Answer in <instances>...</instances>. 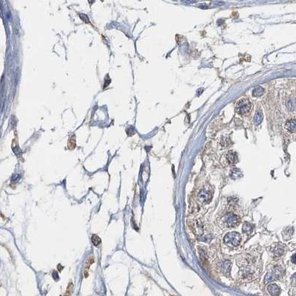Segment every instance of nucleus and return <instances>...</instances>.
<instances>
[{
  "label": "nucleus",
  "mask_w": 296,
  "mask_h": 296,
  "mask_svg": "<svg viewBox=\"0 0 296 296\" xmlns=\"http://www.w3.org/2000/svg\"><path fill=\"white\" fill-rule=\"evenodd\" d=\"M252 105L249 99H241L236 103L235 111L242 116H246L251 112Z\"/></svg>",
  "instance_id": "1"
},
{
  "label": "nucleus",
  "mask_w": 296,
  "mask_h": 296,
  "mask_svg": "<svg viewBox=\"0 0 296 296\" xmlns=\"http://www.w3.org/2000/svg\"><path fill=\"white\" fill-rule=\"evenodd\" d=\"M224 243L227 246L237 247L240 244L241 241V236L236 232H228L224 237Z\"/></svg>",
  "instance_id": "2"
},
{
  "label": "nucleus",
  "mask_w": 296,
  "mask_h": 296,
  "mask_svg": "<svg viewBox=\"0 0 296 296\" xmlns=\"http://www.w3.org/2000/svg\"><path fill=\"white\" fill-rule=\"evenodd\" d=\"M240 219L234 214H227L221 218V221L226 227H235L240 223Z\"/></svg>",
  "instance_id": "3"
},
{
  "label": "nucleus",
  "mask_w": 296,
  "mask_h": 296,
  "mask_svg": "<svg viewBox=\"0 0 296 296\" xmlns=\"http://www.w3.org/2000/svg\"><path fill=\"white\" fill-rule=\"evenodd\" d=\"M283 273H284V271L282 270V269L281 267H278V266H276V267L273 269V270H272V272L266 274V275L265 276L264 282L266 284V283L274 281L275 279L279 278L281 276H282Z\"/></svg>",
  "instance_id": "4"
},
{
  "label": "nucleus",
  "mask_w": 296,
  "mask_h": 296,
  "mask_svg": "<svg viewBox=\"0 0 296 296\" xmlns=\"http://www.w3.org/2000/svg\"><path fill=\"white\" fill-rule=\"evenodd\" d=\"M272 252L275 257H281L285 253V247L283 246L281 244H277L273 246Z\"/></svg>",
  "instance_id": "5"
},
{
  "label": "nucleus",
  "mask_w": 296,
  "mask_h": 296,
  "mask_svg": "<svg viewBox=\"0 0 296 296\" xmlns=\"http://www.w3.org/2000/svg\"><path fill=\"white\" fill-rule=\"evenodd\" d=\"M212 195L211 192L207 191V190H202L198 195V199L202 203H207L211 200Z\"/></svg>",
  "instance_id": "6"
},
{
  "label": "nucleus",
  "mask_w": 296,
  "mask_h": 296,
  "mask_svg": "<svg viewBox=\"0 0 296 296\" xmlns=\"http://www.w3.org/2000/svg\"><path fill=\"white\" fill-rule=\"evenodd\" d=\"M267 290L269 293L272 296H278L281 293V289L278 287V285L275 284L269 285L267 286Z\"/></svg>",
  "instance_id": "7"
},
{
  "label": "nucleus",
  "mask_w": 296,
  "mask_h": 296,
  "mask_svg": "<svg viewBox=\"0 0 296 296\" xmlns=\"http://www.w3.org/2000/svg\"><path fill=\"white\" fill-rule=\"evenodd\" d=\"M226 158H227V161L229 164H235V163L237 162L238 161L237 153L235 152H232V151L229 152L227 154Z\"/></svg>",
  "instance_id": "8"
},
{
  "label": "nucleus",
  "mask_w": 296,
  "mask_h": 296,
  "mask_svg": "<svg viewBox=\"0 0 296 296\" xmlns=\"http://www.w3.org/2000/svg\"><path fill=\"white\" fill-rule=\"evenodd\" d=\"M286 129L288 131L294 132L295 131V119L288 120L286 123Z\"/></svg>",
  "instance_id": "9"
},
{
  "label": "nucleus",
  "mask_w": 296,
  "mask_h": 296,
  "mask_svg": "<svg viewBox=\"0 0 296 296\" xmlns=\"http://www.w3.org/2000/svg\"><path fill=\"white\" fill-rule=\"evenodd\" d=\"M263 120V113L261 112V110H258L256 112L255 116H254V122L255 123V124L259 125L261 123V121Z\"/></svg>",
  "instance_id": "10"
},
{
  "label": "nucleus",
  "mask_w": 296,
  "mask_h": 296,
  "mask_svg": "<svg viewBox=\"0 0 296 296\" xmlns=\"http://www.w3.org/2000/svg\"><path fill=\"white\" fill-rule=\"evenodd\" d=\"M230 266H231V264H230V261H224L222 264H221V269L222 270L223 272L225 274H230Z\"/></svg>",
  "instance_id": "11"
},
{
  "label": "nucleus",
  "mask_w": 296,
  "mask_h": 296,
  "mask_svg": "<svg viewBox=\"0 0 296 296\" xmlns=\"http://www.w3.org/2000/svg\"><path fill=\"white\" fill-rule=\"evenodd\" d=\"M264 93V89L261 86H258L252 90V96L255 97H259L261 96Z\"/></svg>",
  "instance_id": "12"
},
{
  "label": "nucleus",
  "mask_w": 296,
  "mask_h": 296,
  "mask_svg": "<svg viewBox=\"0 0 296 296\" xmlns=\"http://www.w3.org/2000/svg\"><path fill=\"white\" fill-rule=\"evenodd\" d=\"M252 230H253V227L249 223H244V226H243L242 230L243 232H245V233H251L252 232Z\"/></svg>",
  "instance_id": "13"
},
{
  "label": "nucleus",
  "mask_w": 296,
  "mask_h": 296,
  "mask_svg": "<svg viewBox=\"0 0 296 296\" xmlns=\"http://www.w3.org/2000/svg\"><path fill=\"white\" fill-rule=\"evenodd\" d=\"M92 242L93 243V244L95 246H98L99 244H100V239L99 237H98L97 235H93L92 236Z\"/></svg>",
  "instance_id": "14"
}]
</instances>
